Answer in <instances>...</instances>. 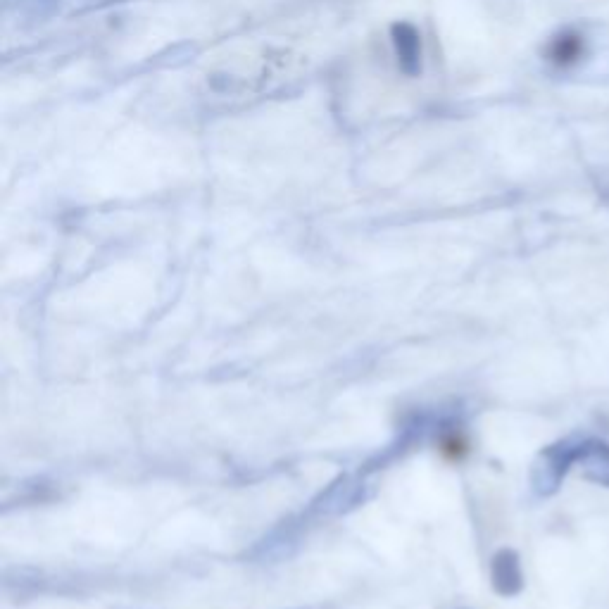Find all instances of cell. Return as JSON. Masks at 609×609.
Returning <instances> with one entry per match:
<instances>
[{
	"label": "cell",
	"mask_w": 609,
	"mask_h": 609,
	"mask_svg": "<svg viewBox=\"0 0 609 609\" xmlns=\"http://www.w3.org/2000/svg\"><path fill=\"white\" fill-rule=\"evenodd\" d=\"M395 50H398V58L405 67H417L419 65V39L414 34L412 27H395Z\"/></svg>",
	"instance_id": "obj_2"
},
{
	"label": "cell",
	"mask_w": 609,
	"mask_h": 609,
	"mask_svg": "<svg viewBox=\"0 0 609 609\" xmlns=\"http://www.w3.org/2000/svg\"><path fill=\"white\" fill-rule=\"evenodd\" d=\"M498 583L502 590H507V593H514V590L519 588V569H517V560H514L512 555H502L498 560Z\"/></svg>",
	"instance_id": "obj_3"
},
{
	"label": "cell",
	"mask_w": 609,
	"mask_h": 609,
	"mask_svg": "<svg viewBox=\"0 0 609 609\" xmlns=\"http://www.w3.org/2000/svg\"><path fill=\"white\" fill-rule=\"evenodd\" d=\"M579 462L586 479L609 488V443L595 441V438H583Z\"/></svg>",
	"instance_id": "obj_1"
}]
</instances>
